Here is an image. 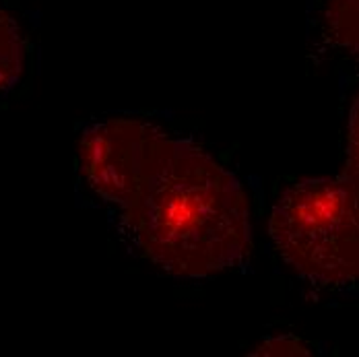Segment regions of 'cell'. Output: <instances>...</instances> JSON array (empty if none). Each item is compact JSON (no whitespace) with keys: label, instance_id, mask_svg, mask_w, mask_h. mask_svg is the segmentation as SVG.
Listing matches in <instances>:
<instances>
[{"label":"cell","instance_id":"cell-5","mask_svg":"<svg viewBox=\"0 0 359 357\" xmlns=\"http://www.w3.org/2000/svg\"><path fill=\"white\" fill-rule=\"evenodd\" d=\"M324 21L330 37L359 58V0H328Z\"/></svg>","mask_w":359,"mask_h":357},{"label":"cell","instance_id":"cell-2","mask_svg":"<svg viewBox=\"0 0 359 357\" xmlns=\"http://www.w3.org/2000/svg\"><path fill=\"white\" fill-rule=\"evenodd\" d=\"M275 250L308 281L359 283V188L345 178L299 180L271 213Z\"/></svg>","mask_w":359,"mask_h":357},{"label":"cell","instance_id":"cell-1","mask_svg":"<svg viewBox=\"0 0 359 357\" xmlns=\"http://www.w3.org/2000/svg\"><path fill=\"white\" fill-rule=\"evenodd\" d=\"M122 217L144 256L176 277H211L250 252L242 182L184 139H165Z\"/></svg>","mask_w":359,"mask_h":357},{"label":"cell","instance_id":"cell-4","mask_svg":"<svg viewBox=\"0 0 359 357\" xmlns=\"http://www.w3.org/2000/svg\"><path fill=\"white\" fill-rule=\"evenodd\" d=\"M25 43L15 19L0 8V93L8 91L23 74Z\"/></svg>","mask_w":359,"mask_h":357},{"label":"cell","instance_id":"cell-7","mask_svg":"<svg viewBox=\"0 0 359 357\" xmlns=\"http://www.w3.org/2000/svg\"><path fill=\"white\" fill-rule=\"evenodd\" d=\"M343 176L359 188V93L349 112L347 126V155H345V172Z\"/></svg>","mask_w":359,"mask_h":357},{"label":"cell","instance_id":"cell-3","mask_svg":"<svg viewBox=\"0 0 359 357\" xmlns=\"http://www.w3.org/2000/svg\"><path fill=\"white\" fill-rule=\"evenodd\" d=\"M168 135L153 124L109 118L87 126L79 141V166L89 188L124 209L149 174Z\"/></svg>","mask_w":359,"mask_h":357},{"label":"cell","instance_id":"cell-6","mask_svg":"<svg viewBox=\"0 0 359 357\" xmlns=\"http://www.w3.org/2000/svg\"><path fill=\"white\" fill-rule=\"evenodd\" d=\"M312 353H314V347L310 343H306L304 339L295 337V335L269 337L260 345H256L254 351H250V356L262 357H297L312 356Z\"/></svg>","mask_w":359,"mask_h":357}]
</instances>
